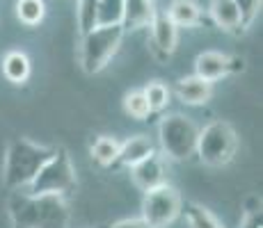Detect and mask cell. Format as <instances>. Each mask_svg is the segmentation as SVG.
Segmentation results:
<instances>
[{
    "instance_id": "cell-12",
    "label": "cell",
    "mask_w": 263,
    "mask_h": 228,
    "mask_svg": "<svg viewBox=\"0 0 263 228\" xmlns=\"http://www.w3.org/2000/svg\"><path fill=\"white\" fill-rule=\"evenodd\" d=\"M151 153H156L154 141L146 135H133L119 144V153H117V160H115V167H126V169H130V167H135L144 158H149Z\"/></svg>"
},
{
    "instance_id": "cell-6",
    "label": "cell",
    "mask_w": 263,
    "mask_h": 228,
    "mask_svg": "<svg viewBox=\"0 0 263 228\" xmlns=\"http://www.w3.org/2000/svg\"><path fill=\"white\" fill-rule=\"evenodd\" d=\"M76 187V167L64 146L53 149V155L39 169L34 180L28 185V194H53L64 196Z\"/></svg>"
},
{
    "instance_id": "cell-18",
    "label": "cell",
    "mask_w": 263,
    "mask_h": 228,
    "mask_svg": "<svg viewBox=\"0 0 263 228\" xmlns=\"http://www.w3.org/2000/svg\"><path fill=\"white\" fill-rule=\"evenodd\" d=\"M119 144L121 141L117 137H110V135H101L99 139H94L92 149H89V155L96 164L101 167H115V160H117L119 153Z\"/></svg>"
},
{
    "instance_id": "cell-21",
    "label": "cell",
    "mask_w": 263,
    "mask_h": 228,
    "mask_svg": "<svg viewBox=\"0 0 263 228\" xmlns=\"http://www.w3.org/2000/svg\"><path fill=\"white\" fill-rule=\"evenodd\" d=\"M124 0H99L96 5V25H121Z\"/></svg>"
},
{
    "instance_id": "cell-25",
    "label": "cell",
    "mask_w": 263,
    "mask_h": 228,
    "mask_svg": "<svg viewBox=\"0 0 263 228\" xmlns=\"http://www.w3.org/2000/svg\"><path fill=\"white\" fill-rule=\"evenodd\" d=\"M240 228H263L261 205L247 208V210H245V217H242V221H240Z\"/></svg>"
},
{
    "instance_id": "cell-3",
    "label": "cell",
    "mask_w": 263,
    "mask_h": 228,
    "mask_svg": "<svg viewBox=\"0 0 263 228\" xmlns=\"http://www.w3.org/2000/svg\"><path fill=\"white\" fill-rule=\"evenodd\" d=\"M121 25H94L85 34H80V67L87 75L101 73L115 57L124 42Z\"/></svg>"
},
{
    "instance_id": "cell-2",
    "label": "cell",
    "mask_w": 263,
    "mask_h": 228,
    "mask_svg": "<svg viewBox=\"0 0 263 228\" xmlns=\"http://www.w3.org/2000/svg\"><path fill=\"white\" fill-rule=\"evenodd\" d=\"M53 155V146L34 144V141L18 137L7 146L3 167V180L12 192L28 190V185L34 180L46 160Z\"/></svg>"
},
{
    "instance_id": "cell-7",
    "label": "cell",
    "mask_w": 263,
    "mask_h": 228,
    "mask_svg": "<svg viewBox=\"0 0 263 228\" xmlns=\"http://www.w3.org/2000/svg\"><path fill=\"white\" fill-rule=\"evenodd\" d=\"M181 205H183V199L179 190L165 182L156 190L144 192L142 219L149 228H167L181 215Z\"/></svg>"
},
{
    "instance_id": "cell-15",
    "label": "cell",
    "mask_w": 263,
    "mask_h": 228,
    "mask_svg": "<svg viewBox=\"0 0 263 228\" xmlns=\"http://www.w3.org/2000/svg\"><path fill=\"white\" fill-rule=\"evenodd\" d=\"M0 69H3L5 80L12 85H25L30 73H32L30 57L23 50H9V53H5L3 62H0Z\"/></svg>"
},
{
    "instance_id": "cell-13",
    "label": "cell",
    "mask_w": 263,
    "mask_h": 228,
    "mask_svg": "<svg viewBox=\"0 0 263 228\" xmlns=\"http://www.w3.org/2000/svg\"><path fill=\"white\" fill-rule=\"evenodd\" d=\"M156 3L154 0H124V16H121V28L128 30H142L149 28L156 16Z\"/></svg>"
},
{
    "instance_id": "cell-16",
    "label": "cell",
    "mask_w": 263,
    "mask_h": 228,
    "mask_svg": "<svg viewBox=\"0 0 263 228\" xmlns=\"http://www.w3.org/2000/svg\"><path fill=\"white\" fill-rule=\"evenodd\" d=\"M165 14L176 28H195L201 21V7L195 0H172Z\"/></svg>"
},
{
    "instance_id": "cell-19",
    "label": "cell",
    "mask_w": 263,
    "mask_h": 228,
    "mask_svg": "<svg viewBox=\"0 0 263 228\" xmlns=\"http://www.w3.org/2000/svg\"><path fill=\"white\" fill-rule=\"evenodd\" d=\"M14 9H16V18L25 28H37L46 18V3L44 0H16Z\"/></svg>"
},
{
    "instance_id": "cell-20",
    "label": "cell",
    "mask_w": 263,
    "mask_h": 228,
    "mask_svg": "<svg viewBox=\"0 0 263 228\" xmlns=\"http://www.w3.org/2000/svg\"><path fill=\"white\" fill-rule=\"evenodd\" d=\"M142 91H144L146 103H149V108H151V114H154V112H163V110L170 105L172 91H170V87L163 82V80H151V82L146 85Z\"/></svg>"
},
{
    "instance_id": "cell-10",
    "label": "cell",
    "mask_w": 263,
    "mask_h": 228,
    "mask_svg": "<svg viewBox=\"0 0 263 228\" xmlns=\"http://www.w3.org/2000/svg\"><path fill=\"white\" fill-rule=\"evenodd\" d=\"M130 178H133L135 187L142 192L156 190V187L167 182V169H165V158L158 153H151L149 158L138 162L135 167H130Z\"/></svg>"
},
{
    "instance_id": "cell-22",
    "label": "cell",
    "mask_w": 263,
    "mask_h": 228,
    "mask_svg": "<svg viewBox=\"0 0 263 228\" xmlns=\"http://www.w3.org/2000/svg\"><path fill=\"white\" fill-rule=\"evenodd\" d=\"M124 112L128 114L130 119H135V121L149 119L151 108H149V103H146L142 89H133V91H128V94L124 96Z\"/></svg>"
},
{
    "instance_id": "cell-24",
    "label": "cell",
    "mask_w": 263,
    "mask_h": 228,
    "mask_svg": "<svg viewBox=\"0 0 263 228\" xmlns=\"http://www.w3.org/2000/svg\"><path fill=\"white\" fill-rule=\"evenodd\" d=\"M234 3H236V7H238V12H240L242 30H247L252 23L256 21V16H259L263 0H234Z\"/></svg>"
},
{
    "instance_id": "cell-8",
    "label": "cell",
    "mask_w": 263,
    "mask_h": 228,
    "mask_svg": "<svg viewBox=\"0 0 263 228\" xmlns=\"http://www.w3.org/2000/svg\"><path fill=\"white\" fill-rule=\"evenodd\" d=\"M245 69V59L231 57V55L217 53V50H204L195 59V75L206 82H217L231 73H240Z\"/></svg>"
},
{
    "instance_id": "cell-26",
    "label": "cell",
    "mask_w": 263,
    "mask_h": 228,
    "mask_svg": "<svg viewBox=\"0 0 263 228\" xmlns=\"http://www.w3.org/2000/svg\"><path fill=\"white\" fill-rule=\"evenodd\" d=\"M110 228H149V226L144 224L142 217H138V219H121V221H117V224H112Z\"/></svg>"
},
{
    "instance_id": "cell-9",
    "label": "cell",
    "mask_w": 263,
    "mask_h": 228,
    "mask_svg": "<svg viewBox=\"0 0 263 228\" xmlns=\"http://www.w3.org/2000/svg\"><path fill=\"white\" fill-rule=\"evenodd\" d=\"M149 30H151V50L156 53V57L170 59L176 50V44H179V28L170 21V16L165 12H156Z\"/></svg>"
},
{
    "instance_id": "cell-14",
    "label": "cell",
    "mask_w": 263,
    "mask_h": 228,
    "mask_svg": "<svg viewBox=\"0 0 263 228\" xmlns=\"http://www.w3.org/2000/svg\"><path fill=\"white\" fill-rule=\"evenodd\" d=\"M209 14H211V18H213V23L220 30H224V32H231V34L242 32L240 12L234 0H211Z\"/></svg>"
},
{
    "instance_id": "cell-5",
    "label": "cell",
    "mask_w": 263,
    "mask_h": 228,
    "mask_svg": "<svg viewBox=\"0 0 263 228\" xmlns=\"http://www.w3.org/2000/svg\"><path fill=\"white\" fill-rule=\"evenodd\" d=\"M197 137H199V128L185 114H167L158 123L160 151L170 160H190L197 151Z\"/></svg>"
},
{
    "instance_id": "cell-4",
    "label": "cell",
    "mask_w": 263,
    "mask_h": 228,
    "mask_svg": "<svg viewBox=\"0 0 263 228\" xmlns=\"http://www.w3.org/2000/svg\"><path fill=\"white\" fill-rule=\"evenodd\" d=\"M236 151H238V135H236L234 126L229 121L217 119L199 128L195 155H199L204 164L224 167L234 160Z\"/></svg>"
},
{
    "instance_id": "cell-17",
    "label": "cell",
    "mask_w": 263,
    "mask_h": 228,
    "mask_svg": "<svg viewBox=\"0 0 263 228\" xmlns=\"http://www.w3.org/2000/svg\"><path fill=\"white\" fill-rule=\"evenodd\" d=\"M181 215H183L188 228H224L222 221L217 219L209 208H204L201 203L188 201V203L181 205Z\"/></svg>"
},
{
    "instance_id": "cell-1",
    "label": "cell",
    "mask_w": 263,
    "mask_h": 228,
    "mask_svg": "<svg viewBox=\"0 0 263 228\" xmlns=\"http://www.w3.org/2000/svg\"><path fill=\"white\" fill-rule=\"evenodd\" d=\"M12 228H69L71 212L64 196L12 192L7 201Z\"/></svg>"
},
{
    "instance_id": "cell-11",
    "label": "cell",
    "mask_w": 263,
    "mask_h": 228,
    "mask_svg": "<svg viewBox=\"0 0 263 228\" xmlns=\"http://www.w3.org/2000/svg\"><path fill=\"white\" fill-rule=\"evenodd\" d=\"M174 94L183 105H192V108L206 105L211 100V96H213V82H206V80L197 78V75H185V78H181L176 82Z\"/></svg>"
},
{
    "instance_id": "cell-23",
    "label": "cell",
    "mask_w": 263,
    "mask_h": 228,
    "mask_svg": "<svg viewBox=\"0 0 263 228\" xmlns=\"http://www.w3.org/2000/svg\"><path fill=\"white\" fill-rule=\"evenodd\" d=\"M96 5L99 0H78V28L80 34L92 30L96 25Z\"/></svg>"
}]
</instances>
